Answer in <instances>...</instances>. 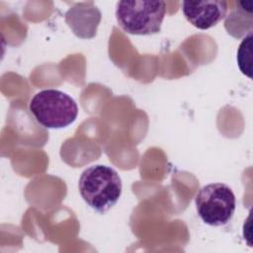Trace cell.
Masks as SVG:
<instances>
[{
	"mask_svg": "<svg viewBox=\"0 0 253 253\" xmlns=\"http://www.w3.org/2000/svg\"><path fill=\"white\" fill-rule=\"evenodd\" d=\"M181 6L187 21L200 30L215 26L227 12V3L223 0L183 1Z\"/></svg>",
	"mask_w": 253,
	"mask_h": 253,
	"instance_id": "cell-5",
	"label": "cell"
},
{
	"mask_svg": "<svg viewBox=\"0 0 253 253\" xmlns=\"http://www.w3.org/2000/svg\"><path fill=\"white\" fill-rule=\"evenodd\" d=\"M236 59L240 71L248 78H252V31L240 42Z\"/></svg>",
	"mask_w": 253,
	"mask_h": 253,
	"instance_id": "cell-6",
	"label": "cell"
},
{
	"mask_svg": "<svg viewBox=\"0 0 253 253\" xmlns=\"http://www.w3.org/2000/svg\"><path fill=\"white\" fill-rule=\"evenodd\" d=\"M79 193L85 203L99 213H106L119 201L123 184L112 167L98 164L86 168L79 178Z\"/></svg>",
	"mask_w": 253,
	"mask_h": 253,
	"instance_id": "cell-1",
	"label": "cell"
},
{
	"mask_svg": "<svg viewBox=\"0 0 253 253\" xmlns=\"http://www.w3.org/2000/svg\"><path fill=\"white\" fill-rule=\"evenodd\" d=\"M36 121L45 128H63L77 118L78 106L73 98L57 89L38 92L29 105Z\"/></svg>",
	"mask_w": 253,
	"mask_h": 253,
	"instance_id": "cell-3",
	"label": "cell"
},
{
	"mask_svg": "<svg viewBox=\"0 0 253 253\" xmlns=\"http://www.w3.org/2000/svg\"><path fill=\"white\" fill-rule=\"evenodd\" d=\"M166 13L164 1H120L116 8L119 26L127 34L148 36L157 34Z\"/></svg>",
	"mask_w": 253,
	"mask_h": 253,
	"instance_id": "cell-2",
	"label": "cell"
},
{
	"mask_svg": "<svg viewBox=\"0 0 253 253\" xmlns=\"http://www.w3.org/2000/svg\"><path fill=\"white\" fill-rule=\"evenodd\" d=\"M201 219L211 226H222L232 218L236 201L231 188L223 183H211L200 189L195 198Z\"/></svg>",
	"mask_w": 253,
	"mask_h": 253,
	"instance_id": "cell-4",
	"label": "cell"
}]
</instances>
